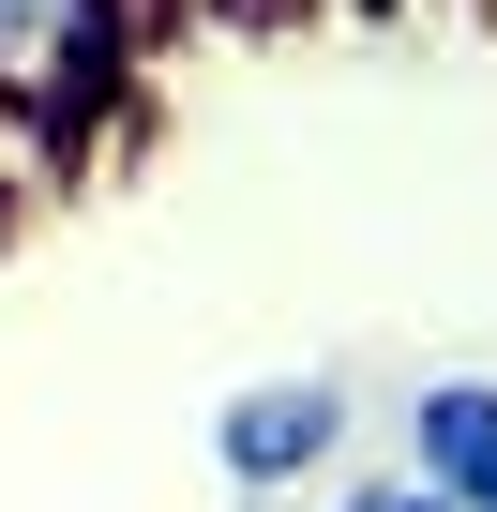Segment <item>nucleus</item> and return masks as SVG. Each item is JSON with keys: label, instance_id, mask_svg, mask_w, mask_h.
<instances>
[{"label": "nucleus", "instance_id": "f257e3e1", "mask_svg": "<svg viewBox=\"0 0 497 512\" xmlns=\"http://www.w3.org/2000/svg\"><path fill=\"white\" fill-rule=\"evenodd\" d=\"M121 46H136V0H0V136L16 151L76 136Z\"/></svg>", "mask_w": 497, "mask_h": 512}, {"label": "nucleus", "instance_id": "f03ea898", "mask_svg": "<svg viewBox=\"0 0 497 512\" xmlns=\"http://www.w3.org/2000/svg\"><path fill=\"white\" fill-rule=\"evenodd\" d=\"M211 452H226V482L287 497V482H317V467L347 452V392H332V377H272V392H241V407L211 422Z\"/></svg>", "mask_w": 497, "mask_h": 512}, {"label": "nucleus", "instance_id": "7ed1b4c3", "mask_svg": "<svg viewBox=\"0 0 497 512\" xmlns=\"http://www.w3.org/2000/svg\"><path fill=\"white\" fill-rule=\"evenodd\" d=\"M407 482L452 512H497V377H437L407 407Z\"/></svg>", "mask_w": 497, "mask_h": 512}, {"label": "nucleus", "instance_id": "20e7f679", "mask_svg": "<svg viewBox=\"0 0 497 512\" xmlns=\"http://www.w3.org/2000/svg\"><path fill=\"white\" fill-rule=\"evenodd\" d=\"M332 512H452V497H422V482H362V497H332Z\"/></svg>", "mask_w": 497, "mask_h": 512}, {"label": "nucleus", "instance_id": "39448f33", "mask_svg": "<svg viewBox=\"0 0 497 512\" xmlns=\"http://www.w3.org/2000/svg\"><path fill=\"white\" fill-rule=\"evenodd\" d=\"M196 16H257V0H196Z\"/></svg>", "mask_w": 497, "mask_h": 512}]
</instances>
